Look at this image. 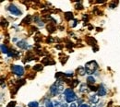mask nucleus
Returning a JSON list of instances; mask_svg holds the SVG:
<instances>
[{"instance_id": "f257e3e1", "label": "nucleus", "mask_w": 120, "mask_h": 107, "mask_svg": "<svg viewBox=\"0 0 120 107\" xmlns=\"http://www.w3.org/2000/svg\"><path fill=\"white\" fill-rule=\"evenodd\" d=\"M98 68V64L96 61H90L88 63H86L85 65V69H86V72L87 74H93Z\"/></svg>"}, {"instance_id": "f03ea898", "label": "nucleus", "mask_w": 120, "mask_h": 107, "mask_svg": "<svg viewBox=\"0 0 120 107\" xmlns=\"http://www.w3.org/2000/svg\"><path fill=\"white\" fill-rule=\"evenodd\" d=\"M64 94H65V98H66L67 103H73L74 101L77 100V96H76L75 92L71 89H67L64 92Z\"/></svg>"}, {"instance_id": "7ed1b4c3", "label": "nucleus", "mask_w": 120, "mask_h": 107, "mask_svg": "<svg viewBox=\"0 0 120 107\" xmlns=\"http://www.w3.org/2000/svg\"><path fill=\"white\" fill-rule=\"evenodd\" d=\"M11 70L13 71V73H15L17 76H23V74H24V68L21 66L13 65V66H11Z\"/></svg>"}, {"instance_id": "20e7f679", "label": "nucleus", "mask_w": 120, "mask_h": 107, "mask_svg": "<svg viewBox=\"0 0 120 107\" xmlns=\"http://www.w3.org/2000/svg\"><path fill=\"white\" fill-rule=\"evenodd\" d=\"M8 10H9V12L11 13V14H13V15H16V16H20L21 15V11L19 9V7H17L15 5H10L9 7H8Z\"/></svg>"}, {"instance_id": "39448f33", "label": "nucleus", "mask_w": 120, "mask_h": 107, "mask_svg": "<svg viewBox=\"0 0 120 107\" xmlns=\"http://www.w3.org/2000/svg\"><path fill=\"white\" fill-rule=\"evenodd\" d=\"M98 96H105L106 95V92H107V90H106V88H105V86L102 84V85H100V87L98 88Z\"/></svg>"}, {"instance_id": "423d86ee", "label": "nucleus", "mask_w": 120, "mask_h": 107, "mask_svg": "<svg viewBox=\"0 0 120 107\" xmlns=\"http://www.w3.org/2000/svg\"><path fill=\"white\" fill-rule=\"evenodd\" d=\"M17 45L19 46L20 49H27L28 48V44L25 40H21V41H19Z\"/></svg>"}, {"instance_id": "0eeeda50", "label": "nucleus", "mask_w": 120, "mask_h": 107, "mask_svg": "<svg viewBox=\"0 0 120 107\" xmlns=\"http://www.w3.org/2000/svg\"><path fill=\"white\" fill-rule=\"evenodd\" d=\"M42 63H43V65H45V66H48V65H54V64H55V61L52 60V59L49 58V57H45L44 59H42Z\"/></svg>"}, {"instance_id": "6e6552de", "label": "nucleus", "mask_w": 120, "mask_h": 107, "mask_svg": "<svg viewBox=\"0 0 120 107\" xmlns=\"http://www.w3.org/2000/svg\"><path fill=\"white\" fill-rule=\"evenodd\" d=\"M86 42H87V44H90V45H92V46H95L96 45V44H97V42H96V40L93 38V37H87V39H86Z\"/></svg>"}, {"instance_id": "1a4fd4ad", "label": "nucleus", "mask_w": 120, "mask_h": 107, "mask_svg": "<svg viewBox=\"0 0 120 107\" xmlns=\"http://www.w3.org/2000/svg\"><path fill=\"white\" fill-rule=\"evenodd\" d=\"M86 73H87V72H86V69H85V67H83V66H79V67L77 69V74L79 75V76H84Z\"/></svg>"}, {"instance_id": "9d476101", "label": "nucleus", "mask_w": 120, "mask_h": 107, "mask_svg": "<svg viewBox=\"0 0 120 107\" xmlns=\"http://www.w3.org/2000/svg\"><path fill=\"white\" fill-rule=\"evenodd\" d=\"M46 29H47V31H49V33H53V32H55L56 30V28L55 27V25H53V24H51V23L47 25Z\"/></svg>"}, {"instance_id": "9b49d317", "label": "nucleus", "mask_w": 120, "mask_h": 107, "mask_svg": "<svg viewBox=\"0 0 120 107\" xmlns=\"http://www.w3.org/2000/svg\"><path fill=\"white\" fill-rule=\"evenodd\" d=\"M90 101L91 103H97L99 101V96L98 95H91V96H90Z\"/></svg>"}, {"instance_id": "f8f14e48", "label": "nucleus", "mask_w": 120, "mask_h": 107, "mask_svg": "<svg viewBox=\"0 0 120 107\" xmlns=\"http://www.w3.org/2000/svg\"><path fill=\"white\" fill-rule=\"evenodd\" d=\"M64 16H65V18L67 20H68V21H70V20L73 19V13L72 12H66Z\"/></svg>"}, {"instance_id": "ddd939ff", "label": "nucleus", "mask_w": 120, "mask_h": 107, "mask_svg": "<svg viewBox=\"0 0 120 107\" xmlns=\"http://www.w3.org/2000/svg\"><path fill=\"white\" fill-rule=\"evenodd\" d=\"M87 92H88V90H87L86 84H81L80 87H79V92H81V93H86Z\"/></svg>"}, {"instance_id": "4468645a", "label": "nucleus", "mask_w": 120, "mask_h": 107, "mask_svg": "<svg viewBox=\"0 0 120 107\" xmlns=\"http://www.w3.org/2000/svg\"><path fill=\"white\" fill-rule=\"evenodd\" d=\"M1 51H2L3 54H8V55L9 54V53H8L9 51H8V47L5 45V44H1Z\"/></svg>"}, {"instance_id": "2eb2a0df", "label": "nucleus", "mask_w": 120, "mask_h": 107, "mask_svg": "<svg viewBox=\"0 0 120 107\" xmlns=\"http://www.w3.org/2000/svg\"><path fill=\"white\" fill-rule=\"evenodd\" d=\"M87 82H88L89 85H91V84H93L95 82V78L92 76H89L87 77Z\"/></svg>"}, {"instance_id": "dca6fc26", "label": "nucleus", "mask_w": 120, "mask_h": 107, "mask_svg": "<svg viewBox=\"0 0 120 107\" xmlns=\"http://www.w3.org/2000/svg\"><path fill=\"white\" fill-rule=\"evenodd\" d=\"M26 61H31V60H33L34 59V56H33V55L31 54V53H28V55H26Z\"/></svg>"}, {"instance_id": "f3484780", "label": "nucleus", "mask_w": 120, "mask_h": 107, "mask_svg": "<svg viewBox=\"0 0 120 107\" xmlns=\"http://www.w3.org/2000/svg\"><path fill=\"white\" fill-rule=\"evenodd\" d=\"M28 106L29 107H39V103L38 102H30L28 103Z\"/></svg>"}, {"instance_id": "a211bd4d", "label": "nucleus", "mask_w": 120, "mask_h": 107, "mask_svg": "<svg viewBox=\"0 0 120 107\" xmlns=\"http://www.w3.org/2000/svg\"><path fill=\"white\" fill-rule=\"evenodd\" d=\"M42 69H43V66L42 65H35L33 66V70H35V71H41Z\"/></svg>"}, {"instance_id": "6ab92c4d", "label": "nucleus", "mask_w": 120, "mask_h": 107, "mask_svg": "<svg viewBox=\"0 0 120 107\" xmlns=\"http://www.w3.org/2000/svg\"><path fill=\"white\" fill-rule=\"evenodd\" d=\"M22 22H24V23H30V22H31V16L28 15L22 20Z\"/></svg>"}, {"instance_id": "aec40b11", "label": "nucleus", "mask_w": 120, "mask_h": 107, "mask_svg": "<svg viewBox=\"0 0 120 107\" xmlns=\"http://www.w3.org/2000/svg\"><path fill=\"white\" fill-rule=\"evenodd\" d=\"M117 4H118V2H117V1H116H116H113V2H111V3H110L109 7H110V8H115V7H116V5H117Z\"/></svg>"}, {"instance_id": "412c9836", "label": "nucleus", "mask_w": 120, "mask_h": 107, "mask_svg": "<svg viewBox=\"0 0 120 107\" xmlns=\"http://www.w3.org/2000/svg\"><path fill=\"white\" fill-rule=\"evenodd\" d=\"M79 81L78 79H74L73 81H71V84H70V85H71V88H75V87H77V85L79 84Z\"/></svg>"}, {"instance_id": "4be33fe9", "label": "nucleus", "mask_w": 120, "mask_h": 107, "mask_svg": "<svg viewBox=\"0 0 120 107\" xmlns=\"http://www.w3.org/2000/svg\"><path fill=\"white\" fill-rule=\"evenodd\" d=\"M45 107H54V104L52 103L51 101L46 100V101H45Z\"/></svg>"}, {"instance_id": "5701e85b", "label": "nucleus", "mask_w": 120, "mask_h": 107, "mask_svg": "<svg viewBox=\"0 0 120 107\" xmlns=\"http://www.w3.org/2000/svg\"><path fill=\"white\" fill-rule=\"evenodd\" d=\"M77 24H78V20L77 19H73V20H71V22H70V27L71 28H74L77 26Z\"/></svg>"}, {"instance_id": "b1692460", "label": "nucleus", "mask_w": 120, "mask_h": 107, "mask_svg": "<svg viewBox=\"0 0 120 107\" xmlns=\"http://www.w3.org/2000/svg\"><path fill=\"white\" fill-rule=\"evenodd\" d=\"M1 24H2V27H3V28H4V27L6 28V27H7L8 25V21H7L6 19L2 18V23H1Z\"/></svg>"}, {"instance_id": "393cba45", "label": "nucleus", "mask_w": 120, "mask_h": 107, "mask_svg": "<svg viewBox=\"0 0 120 107\" xmlns=\"http://www.w3.org/2000/svg\"><path fill=\"white\" fill-rule=\"evenodd\" d=\"M89 88H90V90L91 91V92H96V91H98V89L95 87V86H92V85H89L88 86Z\"/></svg>"}, {"instance_id": "a878e982", "label": "nucleus", "mask_w": 120, "mask_h": 107, "mask_svg": "<svg viewBox=\"0 0 120 107\" xmlns=\"http://www.w3.org/2000/svg\"><path fill=\"white\" fill-rule=\"evenodd\" d=\"M76 8H77V9H79V10L83 9V6L81 5V2L79 3V4H78V5H76Z\"/></svg>"}, {"instance_id": "bb28decb", "label": "nucleus", "mask_w": 120, "mask_h": 107, "mask_svg": "<svg viewBox=\"0 0 120 107\" xmlns=\"http://www.w3.org/2000/svg\"><path fill=\"white\" fill-rule=\"evenodd\" d=\"M15 105H16V102H10V103L8 104L7 107H15Z\"/></svg>"}, {"instance_id": "cd10ccee", "label": "nucleus", "mask_w": 120, "mask_h": 107, "mask_svg": "<svg viewBox=\"0 0 120 107\" xmlns=\"http://www.w3.org/2000/svg\"><path fill=\"white\" fill-rule=\"evenodd\" d=\"M34 41L35 42H40V41H42V37H40V36L37 35V36L34 37Z\"/></svg>"}, {"instance_id": "c85d7f7f", "label": "nucleus", "mask_w": 120, "mask_h": 107, "mask_svg": "<svg viewBox=\"0 0 120 107\" xmlns=\"http://www.w3.org/2000/svg\"><path fill=\"white\" fill-rule=\"evenodd\" d=\"M62 76H64V73H61V72H57L56 74V77L58 79L60 77H62Z\"/></svg>"}, {"instance_id": "c756f323", "label": "nucleus", "mask_w": 120, "mask_h": 107, "mask_svg": "<svg viewBox=\"0 0 120 107\" xmlns=\"http://www.w3.org/2000/svg\"><path fill=\"white\" fill-rule=\"evenodd\" d=\"M53 42H54V39L52 37H48L46 39V43H53Z\"/></svg>"}, {"instance_id": "7c9ffc66", "label": "nucleus", "mask_w": 120, "mask_h": 107, "mask_svg": "<svg viewBox=\"0 0 120 107\" xmlns=\"http://www.w3.org/2000/svg\"><path fill=\"white\" fill-rule=\"evenodd\" d=\"M88 18H89V17H88L87 14H84L83 17H82V19H83L84 21H87V20H88Z\"/></svg>"}, {"instance_id": "2f4dec72", "label": "nucleus", "mask_w": 120, "mask_h": 107, "mask_svg": "<svg viewBox=\"0 0 120 107\" xmlns=\"http://www.w3.org/2000/svg\"><path fill=\"white\" fill-rule=\"evenodd\" d=\"M54 106L55 107H61V104H60L58 102H55V103H54Z\"/></svg>"}, {"instance_id": "473e14b6", "label": "nucleus", "mask_w": 120, "mask_h": 107, "mask_svg": "<svg viewBox=\"0 0 120 107\" xmlns=\"http://www.w3.org/2000/svg\"><path fill=\"white\" fill-rule=\"evenodd\" d=\"M64 76L65 77H72L73 76V73H72V72H71V73H65Z\"/></svg>"}, {"instance_id": "72a5a7b5", "label": "nucleus", "mask_w": 120, "mask_h": 107, "mask_svg": "<svg viewBox=\"0 0 120 107\" xmlns=\"http://www.w3.org/2000/svg\"><path fill=\"white\" fill-rule=\"evenodd\" d=\"M98 49H99V48H98V46H94V47H93V48H92V50H93V52H96V51H98Z\"/></svg>"}, {"instance_id": "f704fd0d", "label": "nucleus", "mask_w": 120, "mask_h": 107, "mask_svg": "<svg viewBox=\"0 0 120 107\" xmlns=\"http://www.w3.org/2000/svg\"><path fill=\"white\" fill-rule=\"evenodd\" d=\"M56 49H61V48H62V46L61 45H56Z\"/></svg>"}, {"instance_id": "c9c22d12", "label": "nucleus", "mask_w": 120, "mask_h": 107, "mask_svg": "<svg viewBox=\"0 0 120 107\" xmlns=\"http://www.w3.org/2000/svg\"><path fill=\"white\" fill-rule=\"evenodd\" d=\"M76 106H77V105H76L75 103H71V104H70V106H69V107H76Z\"/></svg>"}, {"instance_id": "e433bc0d", "label": "nucleus", "mask_w": 120, "mask_h": 107, "mask_svg": "<svg viewBox=\"0 0 120 107\" xmlns=\"http://www.w3.org/2000/svg\"><path fill=\"white\" fill-rule=\"evenodd\" d=\"M79 107H89V106H88L87 104H81V105H80Z\"/></svg>"}, {"instance_id": "4c0bfd02", "label": "nucleus", "mask_w": 120, "mask_h": 107, "mask_svg": "<svg viewBox=\"0 0 120 107\" xmlns=\"http://www.w3.org/2000/svg\"><path fill=\"white\" fill-rule=\"evenodd\" d=\"M61 107H68V106H67L66 103H62V104H61Z\"/></svg>"}]
</instances>
